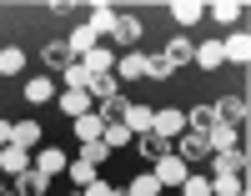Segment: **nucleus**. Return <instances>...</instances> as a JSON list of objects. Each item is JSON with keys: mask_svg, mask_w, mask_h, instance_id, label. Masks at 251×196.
Masks as SVG:
<instances>
[{"mask_svg": "<svg viewBox=\"0 0 251 196\" xmlns=\"http://www.w3.org/2000/svg\"><path fill=\"white\" fill-rule=\"evenodd\" d=\"M206 146H211V156H221V151H241V146H246V131H241V126L216 121L211 131H206Z\"/></svg>", "mask_w": 251, "mask_h": 196, "instance_id": "f257e3e1", "label": "nucleus"}, {"mask_svg": "<svg viewBox=\"0 0 251 196\" xmlns=\"http://www.w3.org/2000/svg\"><path fill=\"white\" fill-rule=\"evenodd\" d=\"M176 156L186 166H196V161H211V146H206V136H196V131H181L176 136Z\"/></svg>", "mask_w": 251, "mask_h": 196, "instance_id": "f03ea898", "label": "nucleus"}, {"mask_svg": "<svg viewBox=\"0 0 251 196\" xmlns=\"http://www.w3.org/2000/svg\"><path fill=\"white\" fill-rule=\"evenodd\" d=\"M151 176H156L161 186H181L186 176H191V166H186L176 151H171V156H161V161H156V171H151Z\"/></svg>", "mask_w": 251, "mask_h": 196, "instance_id": "7ed1b4c3", "label": "nucleus"}, {"mask_svg": "<svg viewBox=\"0 0 251 196\" xmlns=\"http://www.w3.org/2000/svg\"><path fill=\"white\" fill-rule=\"evenodd\" d=\"M0 171L15 181L20 171H30V151H25V146H15V141H10V146H0Z\"/></svg>", "mask_w": 251, "mask_h": 196, "instance_id": "20e7f679", "label": "nucleus"}, {"mask_svg": "<svg viewBox=\"0 0 251 196\" xmlns=\"http://www.w3.org/2000/svg\"><path fill=\"white\" fill-rule=\"evenodd\" d=\"M211 111H216V121H226V126H241V131H246V101H241V96H221V101L211 106Z\"/></svg>", "mask_w": 251, "mask_h": 196, "instance_id": "39448f33", "label": "nucleus"}, {"mask_svg": "<svg viewBox=\"0 0 251 196\" xmlns=\"http://www.w3.org/2000/svg\"><path fill=\"white\" fill-rule=\"evenodd\" d=\"M111 35L121 40V46H126V51H131V46H136V40H141V20H136L131 10H116V26H111Z\"/></svg>", "mask_w": 251, "mask_h": 196, "instance_id": "423d86ee", "label": "nucleus"}, {"mask_svg": "<svg viewBox=\"0 0 251 196\" xmlns=\"http://www.w3.org/2000/svg\"><path fill=\"white\" fill-rule=\"evenodd\" d=\"M191 56H196V46H191L186 35H171V40H166V51H161V60L171 65V71H176V65H191Z\"/></svg>", "mask_w": 251, "mask_h": 196, "instance_id": "0eeeda50", "label": "nucleus"}, {"mask_svg": "<svg viewBox=\"0 0 251 196\" xmlns=\"http://www.w3.org/2000/svg\"><path fill=\"white\" fill-rule=\"evenodd\" d=\"M46 65L66 76L71 65H75V51H71V40H50V46H46Z\"/></svg>", "mask_w": 251, "mask_h": 196, "instance_id": "6e6552de", "label": "nucleus"}, {"mask_svg": "<svg viewBox=\"0 0 251 196\" xmlns=\"http://www.w3.org/2000/svg\"><path fill=\"white\" fill-rule=\"evenodd\" d=\"M151 131H156V136H166V141H171V136H181V131H186V111H156Z\"/></svg>", "mask_w": 251, "mask_h": 196, "instance_id": "1a4fd4ad", "label": "nucleus"}, {"mask_svg": "<svg viewBox=\"0 0 251 196\" xmlns=\"http://www.w3.org/2000/svg\"><path fill=\"white\" fill-rule=\"evenodd\" d=\"M136 146H141V156H151V161H161V156H171V141H166V136H156V131H141V136H136Z\"/></svg>", "mask_w": 251, "mask_h": 196, "instance_id": "9d476101", "label": "nucleus"}, {"mask_svg": "<svg viewBox=\"0 0 251 196\" xmlns=\"http://www.w3.org/2000/svg\"><path fill=\"white\" fill-rule=\"evenodd\" d=\"M216 176H246V151H221V156H211Z\"/></svg>", "mask_w": 251, "mask_h": 196, "instance_id": "9b49d317", "label": "nucleus"}, {"mask_svg": "<svg viewBox=\"0 0 251 196\" xmlns=\"http://www.w3.org/2000/svg\"><path fill=\"white\" fill-rule=\"evenodd\" d=\"M80 71H86V76H111V71H116V56L96 46L91 56H80Z\"/></svg>", "mask_w": 251, "mask_h": 196, "instance_id": "f8f14e48", "label": "nucleus"}, {"mask_svg": "<svg viewBox=\"0 0 251 196\" xmlns=\"http://www.w3.org/2000/svg\"><path fill=\"white\" fill-rule=\"evenodd\" d=\"M10 186H15L20 196H46V186H50V176H40V171L30 166V171H20V176H15Z\"/></svg>", "mask_w": 251, "mask_h": 196, "instance_id": "ddd939ff", "label": "nucleus"}, {"mask_svg": "<svg viewBox=\"0 0 251 196\" xmlns=\"http://www.w3.org/2000/svg\"><path fill=\"white\" fill-rule=\"evenodd\" d=\"M221 56L226 60H236V65H246V56H251V40H246V30H231L221 40Z\"/></svg>", "mask_w": 251, "mask_h": 196, "instance_id": "4468645a", "label": "nucleus"}, {"mask_svg": "<svg viewBox=\"0 0 251 196\" xmlns=\"http://www.w3.org/2000/svg\"><path fill=\"white\" fill-rule=\"evenodd\" d=\"M66 176H71V181H75V191H80V186H91V181L100 176V166H96V161H86V156H75V161L66 166Z\"/></svg>", "mask_w": 251, "mask_h": 196, "instance_id": "2eb2a0df", "label": "nucleus"}, {"mask_svg": "<svg viewBox=\"0 0 251 196\" xmlns=\"http://www.w3.org/2000/svg\"><path fill=\"white\" fill-rule=\"evenodd\" d=\"M66 40H71V51H75V60H80V56H91V51L100 46V35H96L91 26H75V30H71Z\"/></svg>", "mask_w": 251, "mask_h": 196, "instance_id": "dca6fc26", "label": "nucleus"}, {"mask_svg": "<svg viewBox=\"0 0 251 196\" xmlns=\"http://www.w3.org/2000/svg\"><path fill=\"white\" fill-rule=\"evenodd\" d=\"M100 131H106L100 111H96V116H91V111H80V116H75V136H80V141H100Z\"/></svg>", "mask_w": 251, "mask_h": 196, "instance_id": "f3484780", "label": "nucleus"}, {"mask_svg": "<svg viewBox=\"0 0 251 196\" xmlns=\"http://www.w3.org/2000/svg\"><path fill=\"white\" fill-rule=\"evenodd\" d=\"M126 141H136L131 131H126V121H106V131H100V146H106V151H121Z\"/></svg>", "mask_w": 251, "mask_h": 196, "instance_id": "a211bd4d", "label": "nucleus"}, {"mask_svg": "<svg viewBox=\"0 0 251 196\" xmlns=\"http://www.w3.org/2000/svg\"><path fill=\"white\" fill-rule=\"evenodd\" d=\"M71 161H66V151H55V146H46V151H40V161H35V171H40V176H55V171H66Z\"/></svg>", "mask_w": 251, "mask_h": 196, "instance_id": "6ab92c4d", "label": "nucleus"}, {"mask_svg": "<svg viewBox=\"0 0 251 196\" xmlns=\"http://www.w3.org/2000/svg\"><path fill=\"white\" fill-rule=\"evenodd\" d=\"M86 26L96 30V35H111V26H116V5H91V20Z\"/></svg>", "mask_w": 251, "mask_h": 196, "instance_id": "aec40b11", "label": "nucleus"}, {"mask_svg": "<svg viewBox=\"0 0 251 196\" xmlns=\"http://www.w3.org/2000/svg\"><path fill=\"white\" fill-rule=\"evenodd\" d=\"M50 96H55V85H50L46 76H30V81H25V101H30V106H46Z\"/></svg>", "mask_w": 251, "mask_h": 196, "instance_id": "412c9836", "label": "nucleus"}, {"mask_svg": "<svg viewBox=\"0 0 251 196\" xmlns=\"http://www.w3.org/2000/svg\"><path fill=\"white\" fill-rule=\"evenodd\" d=\"M116 71H121V81H146V56H141V51L121 56V65H116Z\"/></svg>", "mask_w": 251, "mask_h": 196, "instance_id": "4be33fe9", "label": "nucleus"}, {"mask_svg": "<svg viewBox=\"0 0 251 196\" xmlns=\"http://www.w3.org/2000/svg\"><path fill=\"white\" fill-rule=\"evenodd\" d=\"M151 121H156V111H146V106H131V111H126V131H131V136L151 131Z\"/></svg>", "mask_w": 251, "mask_h": 196, "instance_id": "5701e85b", "label": "nucleus"}, {"mask_svg": "<svg viewBox=\"0 0 251 196\" xmlns=\"http://www.w3.org/2000/svg\"><path fill=\"white\" fill-rule=\"evenodd\" d=\"M191 60H196V65H206V71H211V65H221V60H226V56H221V40H201Z\"/></svg>", "mask_w": 251, "mask_h": 196, "instance_id": "b1692460", "label": "nucleus"}, {"mask_svg": "<svg viewBox=\"0 0 251 196\" xmlns=\"http://www.w3.org/2000/svg\"><path fill=\"white\" fill-rule=\"evenodd\" d=\"M86 96H91V101L116 96V76H86Z\"/></svg>", "mask_w": 251, "mask_h": 196, "instance_id": "393cba45", "label": "nucleus"}, {"mask_svg": "<svg viewBox=\"0 0 251 196\" xmlns=\"http://www.w3.org/2000/svg\"><path fill=\"white\" fill-rule=\"evenodd\" d=\"M10 141H15V146H25V151H30V146L40 141V126H35V121H15V126H10Z\"/></svg>", "mask_w": 251, "mask_h": 196, "instance_id": "a878e982", "label": "nucleus"}, {"mask_svg": "<svg viewBox=\"0 0 251 196\" xmlns=\"http://www.w3.org/2000/svg\"><path fill=\"white\" fill-rule=\"evenodd\" d=\"M126 111H131V101H121V91L100 101V121H126Z\"/></svg>", "mask_w": 251, "mask_h": 196, "instance_id": "bb28decb", "label": "nucleus"}, {"mask_svg": "<svg viewBox=\"0 0 251 196\" xmlns=\"http://www.w3.org/2000/svg\"><path fill=\"white\" fill-rule=\"evenodd\" d=\"M246 191V176H211V196H236Z\"/></svg>", "mask_w": 251, "mask_h": 196, "instance_id": "cd10ccee", "label": "nucleus"}, {"mask_svg": "<svg viewBox=\"0 0 251 196\" xmlns=\"http://www.w3.org/2000/svg\"><path fill=\"white\" fill-rule=\"evenodd\" d=\"M60 111H66V116L91 111V96H86V91H66V96H60Z\"/></svg>", "mask_w": 251, "mask_h": 196, "instance_id": "c85d7f7f", "label": "nucleus"}, {"mask_svg": "<svg viewBox=\"0 0 251 196\" xmlns=\"http://www.w3.org/2000/svg\"><path fill=\"white\" fill-rule=\"evenodd\" d=\"M171 15L181 20V26H196V20H201V5H196V0H176V5H171Z\"/></svg>", "mask_w": 251, "mask_h": 196, "instance_id": "c756f323", "label": "nucleus"}, {"mask_svg": "<svg viewBox=\"0 0 251 196\" xmlns=\"http://www.w3.org/2000/svg\"><path fill=\"white\" fill-rule=\"evenodd\" d=\"M20 65H25V51H15V46H5V51H0V71H5V76H15Z\"/></svg>", "mask_w": 251, "mask_h": 196, "instance_id": "7c9ffc66", "label": "nucleus"}, {"mask_svg": "<svg viewBox=\"0 0 251 196\" xmlns=\"http://www.w3.org/2000/svg\"><path fill=\"white\" fill-rule=\"evenodd\" d=\"M181 191H186V196H211V176H186Z\"/></svg>", "mask_w": 251, "mask_h": 196, "instance_id": "2f4dec72", "label": "nucleus"}, {"mask_svg": "<svg viewBox=\"0 0 251 196\" xmlns=\"http://www.w3.org/2000/svg\"><path fill=\"white\" fill-rule=\"evenodd\" d=\"M211 15L221 20V26H231V20L241 15V5H236V0H221V5H211Z\"/></svg>", "mask_w": 251, "mask_h": 196, "instance_id": "473e14b6", "label": "nucleus"}, {"mask_svg": "<svg viewBox=\"0 0 251 196\" xmlns=\"http://www.w3.org/2000/svg\"><path fill=\"white\" fill-rule=\"evenodd\" d=\"M80 156H86V161H96V166H100V161H106V156H111V151H106V146H100V141H80Z\"/></svg>", "mask_w": 251, "mask_h": 196, "instance_id": "72a5a7b5", "label": "nucleus"}, {"mask_svg": "<svg viewBox=\"0 0 251 196\" xmlns=\"http://www.w3.org/2000/svg\"><path fill=\"white\" fill-rule=\"evenodd\" d=\"M146 76H151V81H166V76H171V65H166L161 56H146Z\"/></svg>", "mask_w": 251, "mask_h": 196, "instance_id": "f704fd0d", "label": "nucleus"}, {"mask_svg": "<svg viewBox=\"0 0 251 196\" xmlns=\"http://www.w3.org/2000/svg\"><path fill=\"white\" fill-rule=\"evenodd\" d=\"M75 196H121V191H116V186H106V181H100V176H96L91 186H80Z\"/></svg>", "mask_w": 251, "mask_h": 196, "instance_id": "c9c22d12", "label": "nucleus"}, {"mask_svg": "<svg viewBox=\"0 0 251 196\" xmlns=\"http://www.w3.org/2000/svg\"><path fill=\"white\" fill-rule=\"evenodd\" d=\"M0 146H10V121H0Z\"/></svg>", "mask_w": 251, "mask_h": 196, "instance_id": "e433bc0d", "label": "nucleus"}, {"mask_svg": "<svg viewBox=\"0 0 251 196\" xmlns=\"http://www.w3.org/2000/svg\"><path fill=\"white\" fill-rule=\"evenodd\" d=\"M0 196H20V191H15V186H0Z\"/></svg>", "mask_w": 251, "mask_h": 196, "instance_id": "4c0bfd02", "label": "nucleus"}, {"mask_svg": "<svg viewBox=\"0 0 251 196\" xmlns=\"http://www.w3.org/2000/svg\"><path fill=\"white\" fill-rule=\"evenodd\" d=\"M236 196H246V191H236Z\"/></svg>", "mask_w": 251, "mask_h": 196, "instance_id": "58836bf2", "label": "nucleus"}]
</instances>
